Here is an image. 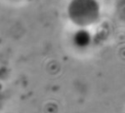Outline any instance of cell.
<instances>
[{"mask_svg": "<svg viewBox=\"0 0 125 113\" xmlns=\"http://www.w3.org/2000/svg\"><path fill=\"white\" fill-rule=\"evenodd\" d=\"M70 20L79 26H88L99 19L100 5L97 0H71L67 7Z\"/></svg>", "mask_w": 125, "mask_h": 113, "instance_id": "cell-1", "label": "cell"}, {"mask_svg": "<svg viewBox=\"0 0 125 113\" xmlns=\"http://www.w3.org/2000/svg\"><path fill=\"white\" fill-rule=\"evenodd\" d=\"M72 41H73V44L77 48L84 49L90 45V43L92 41V37L88 30L81 28L74 33V35L72 37Z\"/></svg>", "mask_w": 125, "mask_h": 113, "instance_id": "cell-2", "label": "cell"}]
</instances>
